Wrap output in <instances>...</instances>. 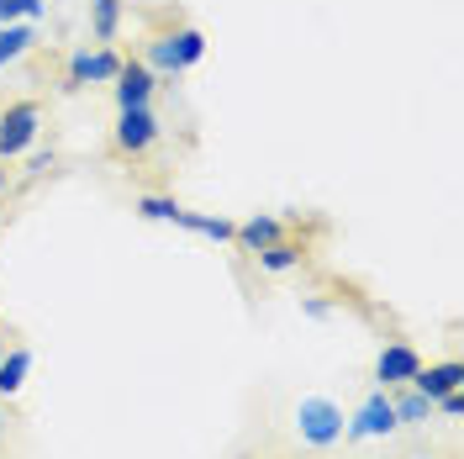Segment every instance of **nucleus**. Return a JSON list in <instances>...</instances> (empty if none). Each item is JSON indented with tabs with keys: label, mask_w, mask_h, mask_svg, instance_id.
<instances>
[{
	"label": "nucleus",
	"mask_w": 464,
	"mask_h": 459,
	"mask_svg": "<svg viewBox=\"0 0 464 459\" xmlns=\"http://www.w3.org/2000/svg\"><path fill=\"white\" fill-rule=\"evenodd\" d=\"M206 58V32L196 27H179V32H164V37H153V48H148V69L153 74H185L190 63H201Z\"/></svg>",
	"instance_id": "f257e3e1"
},
{
	"label": "nucleus",
	"mask_w": 464,
	"mask_h": 459,
	"mask_svg": "<svg viewBox=\"0 0 464 459\" xmlns=\"http://www.w3.org/2000/svg\"><path fill=\"white\" fill-rule=\"evenodd\" d=\"M295 433H301V444L327 449V444L343 438V412L327 396H306V402H295Z\"/></svg>",
	"instance_id": "f03ea898"
},
{
	"label": "nucleus",
	"mask_w": 464,
	"mask_h": 459,
	"mask_svg": "<svg viewBox=\"0 0 464 459\" xmlns=\"http://www.w3.org/2000/svg\"><path fill=\"white\" fill-rule=\"evenodd\" d=\"M37 127H43V106L37 101H11L0 112V159H22L37 143Z\"/></svg>",
	"instance_id": "7ed1b4c3"
},
{
	"label": "nucleus",
	"mask_w": 464,
	"mask_h": 459,
	"mask_svg": "<svg viewBox=\"0 0 464 459\" xmlns=\"http://www.w3.org/2000/svg\"><path fill=\"white\" fill-rule=\"evenodd\" d=\"M153 143H159V116L148 112V106H127V112H116V153L143 159Z\"/></svg>",
	"instance_id": "20e7f679"
},
{
	"label": "nucleus",
	"mask_w": 464,
	"mask_h": 459,
	"mask_svg": "<svg viewBox=\"0 0 464 459\" xmlns=\"http://www.w3.org/2000/svg\"><path fill=\"white\" fill-rule=\"evenodd\" d=\"M401 423H396V406H391V396L385 391H375V396H364V406L353 412V423H348V438H385V433H396Z\"/></svg>",
	"instance_id": "39448f33"
},
{
	"label": "nucleus",
	"mask_w": 464,
	"mask_h": 459,
	"mask_svg": "<svg viewBox=\"0 0 464 459\" xmlns=\"http://www.w3.org/2000/svg\"><path fill=\"white\" fill-rule=\"evenodd\" d=\"M153 90H159V74L148 69L143 58L121 63V74H116V112H127V106H148Z\"/></svg>",
	"instance_id": "423d86ee"
},
{
	"label": "nucleus",
	"mask_w": 464,
	"mask_h": 459,
	"mask_svg": "<svg viewBox=\"0 0 464 459\" xmlns=\"http://www.w3.org/2000/svg\"><path fill=\"white\" fill-rule=\"evenodd\" d=\"M417 370H422V354H417L411 344H391V348H380V359H375V386L380 391L406 386Z\"/></svg>",
	"instance_id": "0eeeda50"
},
{
	"label": "nucleus",
	"mask_w": 464,
	"mask_h": 459,
	"mask_svg": "<svg viewBox=\"0 0 464 459\" xmlns=\"http://www.w3.org/2000/svg\"><path fill=\"white\" fill-rule=\"evenodd\" d=\"M406 386H411V391H422L428 402H438V396H449V391H459V386H464V365H459V359H443V365H422V370L411 375Z\"/></svg>",
	"instance_id": "6e6552de"
},
{
	"label": "nucleus",
	"mask_w": 464,
	"mask_h": 459,
	"mask_svg": "<svg viewBox=\"0 0 464 459\" xmlns=\"http://www.w3.org/2000/svg\"><path fill=\"white\" fill-rule=\"evenodd\" d=\"M121 74V58L111 48H95V54H74L69 58V85H90V80H116Z\"/></svg>",
	"instance_id": "1a4fd4ad"
},
{
	"label": "nucleus",
	"mask_w": 464,
	"mask_h": 459,
	"mask_svg": "<svg viewBox=\"0 0 464 459\" xmlns=\"http://www.w3.org/2000/svg\"><path fill=\"white\" fill-rule=\"evenodd\" d=\"M280 238H285V222L280 217H248V222H237V232H232V243H243L248 254H259V249L280 243Z\"/></svg>",
	"instance_id": "9d476101"
},
{
	"label": "nucleus",
	"mask_w": 464,
	"mask_h": 459,
	"mask_svg": "<svg viewBox=\"0 0 464 459\" xmlns=\"http://www.w3.org/2000/svg\"><path fill=\"white\" fill-rule=\"evenodd\" d=\"M254 259H259L264 275H285V269H301V264H306V243H295V238H280V243L259 249Z\"/></svg>",
	"instance_id": "9b49d317"
},
{
	"label": "nucleus",
	"mask_w": 464,
	"mask_h": 459,
	"mask_svg": "<svg viewBox=\"0 0 464 459\" xmlns=\"http://www.w3.org/2000/svg\"><path fill=\"white\" fill-rule=\"evenodd\" d=\"M174 228L185 232H201V238H211V243H232V232H237V222H227V217H201V211H174Z\"/></svg>",
	"instance_id": "f8f14e48"
},
{
	"label": "nucleus",
	"mask_w": 464,
	"mask_h": 459,
	"mask_svg": "<svg viewBox=\"0 0 464 459\" xmlns=\"http://www.w3.org/2000/svg\"><path fill=\"white\" fill-rule=\"evenodd\" d=\"M27 375H32V354H27V348L0 354V402H11V396L27 386Z\"/></svg>",
	"instance_id": "ddd939ff"
},
{
	"label": "nucleus",
	"mask_w": 464,
	"mask_h": 459,
	"mask_svg": "<svg viewBox=\"0 0 464 459\" xmlns=\"http://www.w3.org/2000/svg\"><path fill=\"white\" fill-rule=\"evenodd\" d=\"M121 32V0H90V37L106 48Z\"/></svg>",
	"instance_id": "4468645a"
},
{
	"label": "nucleus",
	"mask_w": 464,
	"mask_h": 459,
	"mask_svg": "<svg viewBox=\"0 0 464 459\" xmlns=\"http://www.w3.org/2000/svg\"><path fill=\"white\" fill-rule=\"evenodd\" d=\"M27 48H32V22H5V27H0V69L16 63Z\"/></svg>",
	"instance_id": "2eb2a0df"
},
{
	"label": "nucleus",
	"mask_w": 464,
	"mask_h": 459,
	"mask_svg": "<svg viewBox=\"0 0 464 459\" xmlns=\"http://www.w3.org/2000/svg\"><path fill=\"white\" fill-rule=\"evenodd\" d=\"M391 406H396V423H428L433 417V402L422 391H411V386H406L401 396H391Z\"/></svg>",
	"instance_id": "dca6fc26"
},
{
	"label": "nucleus",
	"mask_w": 464,
	"mask_h": 459,
	"mask_svg": "<svg viewBox=\"0 0 464 459\" xmlns=\"http://www.w3.org/2000/svg\"><path fill=\"white\" fill-rule=\"evenodd\" d=\"M138 217H148V222H174V211H179V201H169V196H138Z\"/></svg>",
	"instance_id": "f3484780"
},
{
	"label": "nucleus",
	"mask_w": 464,
	"mask_h": 459,
	"mask_svg": "<svg viewBox=\"0 0 464 459\" xmlns=\"http://www.w3.org/2000/svg\"><path fill=\"white\" fill-rule=\"evenodd\" d=\"M43 16V0H0V27L5 22H37Z\"/></svg>",
	"instance_id": "a211bd4d"
},
{
	"label": "nucleus",
	"mask_w": 464,
	"mask_h": 459,
	"mask_svg": "<svg viewBox=\"0 0 464 459\" xmlns=\"http://www.w3.org/2000/svg\"><path fill=\"white\" fill-rule=\"evenodd\" d=\"M433 412H443V417H464V396L459 391H449V396H438Z\"/></svg>",
	"instance_id": "6ab92c4d"
},
{
	"label": "nucleus",
	"mask_w": 464,
	"mask_h": 459,
	"mask_svg": "<svg viewBox=\"0 0 464 459\" xmlns=\"http://www.w3.org/2000/svg\"><path fill=\"white\" fill-rule=\"evenodd\" d=\"M0 190H5V170H0Z\"/></svg>",
	"instance_id": "aec40b11"
},
{
	"label": "nucleus",
	"mask_w": 464,
	"mask_h": 459,
	"mask_svg": "<svg viewBox=\"0 0 464 459\" xmlns=\"http://www.w3.org/2000/svg\"><path fill=\"white\" fill-rule=\"evenodd\" d=\"M0 354H5V338H0Z\"/></svg>",
	"instance_id": "412c9836"
}]
</instances>
